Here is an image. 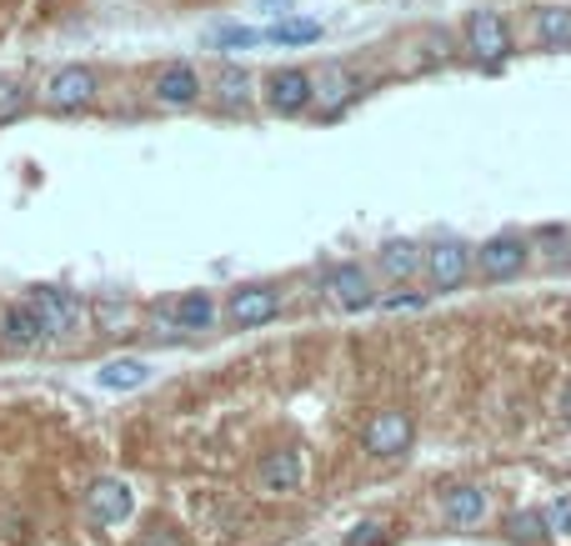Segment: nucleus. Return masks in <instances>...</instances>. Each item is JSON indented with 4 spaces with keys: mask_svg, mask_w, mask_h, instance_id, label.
<instances>
[{
    "mask_svg": "<svg viewBox=\"0 0 571 546\" xmlns=\"http://www.w3.org/2000/svg\"><path fill=\"white\" fill-rule=\"evenodd\" d=\"M25 306L36 311L40 336H56V341L60 336H75L85 326V301L75 291H66V286H36Z\"/></svg>",
    "mask_w": 571,
    "mask_h": 546,
    "instance_id": "f257e3e1",
    "label": "nucleus"
},
{
    "mask_svg": "<svg viewBox=\"0 0 571 546\" xmlns=\"http://www.w3.org/2000/svg\"><path fill=\"white\" fill-rule=\"evenodd\" d=\"M361 446H366L371 456H381V462H401V456L417 446V421H411V411H401V406L376 411L366 421V431H361Z\"/></svg>",
    "mask_w": 571,
    "mask_h": 546,
    "instance_id": "f03ea898",
    "label": "nucleus"
},
{
    "mask_svg": "<svg viewBox=\"0 0 571 546\" xmlns=\"http://www.w3.org/2000/svg\"><path fill=\"white\" fill-rule=\"evenodd\" d=\"M316 291H322L331 306H341V311H361V306L376 301V281H371V271H366V266H357V262L326 266L322 281H316Z\"/></svg>",
    "mask_w": 571,
    "mask_h": 546,
    "instance_id": "7ed1b4c3",
    "label": "nucleus"
},
{
    "mask_svg": "<svg viewBox=\"0 0 571 546\" xmlns=\"http://www.w3.org/2000/svg\"><path fill=\"white\" fill-rule=\"evenodd\" d=\"M266 497H296L306 487V452L301 446H276L261 456V472H256Z\"/></svg>",
    "mask_w": 571,
    "mask_h": 546,
    "instance_id": "20e7f679",
    "label": "nucleus"
},
{
    "mask_svg": "<svg viewBox=\"0 0 571 546\" xmlns=\"http://www.w3.org/2000/svg\"><path fill=\"white\" fill-rule=\"evenodd\" d=\"M95 91H101V81H95L91 66H60V71L40 85V101H46L50 111H81L95 101Z\"/></svg>",
    "mask_w": 571,
    "mask_h": 546,
    "instance_id": "39448f33",
    "label": "nucleus"
},
{
    "mask_svg": "<svg viewBox=\"0 0 571 546\" xmlns=\"http://www.w3.org/2000/svg\"><path fill=\"white\" fill-rule=\"evenodd\" d=\"M311 81L316 75L301 71V66H281V71L266 75L261 95H266V106L276 111V116H301V111L311 106Z\"/></svg>",
    "mask_w": 571,
    "mask_h": 546,
    "instance_id": "423d86ee",
    "label": "nucleus"
},
{
    "mask_svg": "<svg viewBox=\"0 0 571 546\" xmlns=\"http://www.w3.org/2000/svg\"><path fill=\"white\" fill-rule=\"evenodd\" d=\"M421 266H427L436 291H456V286L471 276V246H462V241H436V246L421 251Z\"/></svg>",
    "mask_w": 571,
    "mask_h": 546,
    "instance_id": "0eeeda50",
    "label": "nucleus"
},
{
    "mask_svg": "<svg viewBox=\"0 0 571 546\" xmlns=\"http://www.w3.org/2000/svg\"><path fill=\"white\" fill-rule=\"evenodd\" d=\"M276 311H281V291H276V286H241V291H231V301H226V321L241 326V332L276 321Z\"/></svg>",
    "mask_w": 571,
    "mask_h": 546,
    "instance_id": "6e6552de",
    "label": "nucleus"
},
{
    "mask_svg": "<svg viewBox=\"0 0 571 546\" xmlns=\"http://www.w3.org/2000/svg\"><path fill=\"white\" fill-rule=\"evenodd\" d=\"M136 497L126 481H116V476H101V481H91V491H85V516H91L95 526H120L126 516H131Z\"/></svg>",
    "mask_w": 571,
    "mask_h": 546,
    "instance_id": "1a4fd4ad",
    "label": "nucleus"
},
{
    "mask_svg": "<svg viewBox=\"0 0 571 546\" xmlns=\"http://www.w3.org/2000/svg\"><path fill=\"white\" fill-rule=\"evenodd\" d=\"M526 241L522 236H491L487 246L476 251V271L487 276V281H512V276L526 271Z\"/></svg>",
    "mask_w": 571,
    "mask_h": 546,
    "instance_id": "9d476101",
    "label": "nucleus"
},
{
    "mask_svg": "<svg viewBox=\"0 0 571 546\" xmlns=\"http://www.w3.org/2000/svg\"><path fill=\"white\" fill-rule=\"evenodd\" d=\"M466 46H471V56L481 60V66H497V60L512 50V31H506V21H501L497 11H476L471 21H466Z\"/></svg>",
    "mask_w": 571,
    "mask_h": 546,
    "instance_id": "9b49d317",
    "label": "nucleus"
},
{
    "mask_svg": "<svg viewBox=\"0 0 571 546\" xmlns=\"http://www.w3.org/2000/svg\"><path fill=\"white\" fill-rule=\"evenodd\" d=\"M155 101H161V106H196V101H201V75H196V66H166V71L155 75Z\"/></svg>",
    "mask_w": 571,
    "mask_h": 546,
    "instance_id": "f8f14e48",
    "label": "nucleus"
},
{
    "mask_svg": "<svg viewBox=\"0 0 571 546\" xmlns=\"http://www.w3.org/2000/svg\"><path fill=\"white\" fill-rule=\"evenodd\" d=\"M357 91H361V81L351 71H326L322 81H311V106H316L322 120H331V116H341V106Z\"/></svg>",
    "mask_w": 571,
    "mask_h": 546,
    "instance_id": "ddd939ff",
    "label": "nucleus"
},
{
    "mask_svg": "<svg viewBox=\"0 0 571 546\" xmlns=\"http://www.w3.org/2000/svg\"><path fill=\"white\" fill-rule=\"evenodd\" d=\"M46 336H40V321L36 311L25 306V301H15V306L0 311V346H11V351H31V346H40Z\"/></svg>",
    "mask_w": 571,
    "mask_h": 546,
    "instance_id": "4468645a",
    "label": "nucleus"
},
{
    "mask_svg": "<svg viewBox=\"0 0 571 546\" xmlns=\"http://www.w3.org/2000/svg\"><path fill=\"white\" fill-rule=\"evenodd\" d=\"M250 95H256V75H250L246 66H221V71H215V106L226 111V116L246 111Z\"/></svg>",
    "mask_w": 571,
    "mask_h": 546,
    "instance_id": "2eb2a0df",
    "label": "nucleus"
},
{
    "mask_svg": "<svg viewBox=\"0 0 571 546\" xmlns=\"http://www.w3.org/2000/svg\"><path fill=\"white\" fill-rule=\"evenodd\" d=\"M376 266H381V276H392V281H411V276L421 271V246L417 241H381Z\"/></svg>",
    "mask_w": 571,
    "mask_h": 546,
    "instance_id": "dca6fc26",
    "label": "nucleus"
},
{
    "mask_svg": "<svg viewBox=\"0 0 571 546\" xmlns=\"http://www.w3.org/2000/svg\"><path fill=\"white\" fill-rule=\"evenodd\" d=\"M441 511H446V522L452 526H476L487 516V491L481 487H452L441 497Z\"/></svg>",
    "mask_w": 571,
    "mask_h": 546,
    "instance_id": "f3484780",
    "label": "nucleus"
},
{
    "mask_svg": "<svg viewBox=\"0 0 571 546\" xmlns=\"http://www.w3.org/2000/svg\"><path fill=\"white\" fill-rule=\"evenodd\" d=\"M95 381H101L106 392H136V386L151 381V367H145L141 357H116V361H106V367L95 371Z\"/></svg>",
    "mask_w": 571,
    "mask_h": 546,
    "instance_id": "a211bd4d",
    "label": "nucleus"
},
{
    "mask_svg": "<svg viewBox=\"0 0 571 546\" xmlns=\"http://www.w3.org/2000/svg\"><path fill=\"white\" fill-rule=\"evenodd\" d=\"M536 40L551 50H571V5H541L536 11Z\"/></svg>",
    "mask_w": 571,
    "mask_h": 546,
    "instance_id": "6ab92c4d",
    "label": "nucleus"
},
{
    "mask_svg": "<svg viewBox=\"0 0 571 546\" xmlns=\"http://www.w3.org/2000/svg\"><path fill=\"white\" fill-rule=\"evenodd\" d=\"M261 40H271V46H316V40H322V25H316V21H301V15H291V21L266 25Z\"/></svg>",
    "mask_w": 571,
    "mask_h": 546,
    "instance_id": "aec40b11",
    "label": "nucleus"
},
{
    "mask_svg": "<svg viewBox=\"0 0 571 546\" xmlns=\"http://www.w3.org/2000/svg\"><path fill=\"white\" fill-rule=\"evenodd\" d=\"M171 316H176L180 332H206V326L215 321V306H211V297L196 291V297H180L176 306H171Z\"/></svg>",
    "mask_w": 571,
    "mask_h": 546,
    "instance_id": "412c9836",
    "label": "nucleus"
},
{
    "mask_svg": "<svg viewBox=\"0 0 571 546\" xmlns=\"http://www.w3.org/2000/svg\"><path fill=\"white\" fill-rule=\"evenodd\" d=\"M25 106H31V95H25V85L0 81V120H15Z\"/></svg>",
    "mask_w": 571,
    "mask_h": 546,
    "instance_id": "4be33fe9",
    "label": "nucleus"
},
{
    "mask_svg": "<svg viewBox=\"0 0 571 546\" xmlns=\"http://www.w3.org/2000/svg\"><path fill=\"white\" fill-rule=\"evenodd\" d=\"M541 526H547L551 536H571V497H557L547 507V516H541Z\"/></svg>",
    "mask_w": 571,
    "mask_h": 546,
    "instance_id": "5701e85b",
    "label": "nucleus"
},
{
    "mask_svg": "<svg viewBox=\"0 0 571 546\" xmlns=\"http://www.w3.org/2000/svg\"><path fill=\"white\" fill-rule=\"evenodd\" d=\"M506 526H512L516 542H536V536L547 532V526H541V511H516V516H512Z\"/></svg>",
    "mask_w": 571,
    "mask_h": 546,
    "instance_id": "b1692460",
    "label": "nucleus"
},
{
    "mask_svg": "<svg viewBox=\"0 0 571 546\" xmlns=\"http://www.w3.org/2000/svg\"><path fill=\"white\" fill-rule=\"evenodd\" d=\"M215 46H256V40H261V31H246V25H221V31H215Z\"/></svg>",
    "mask_w": 571,
    "mask_h": 546,
    "instance_id": "393cba45",
    "label": "nucleus"
},
{
    "mask_svg": "<svg viewBox=\"0 0 571 546\" xmlns=\"http://www.w3.org/2000/svg\"><path fill=\"white\" fill-rule=\"evenodd\" d=\"M381 542H386V526H376V522L357 526V532L346 536V546H381Z\"/></svg>",
    "mask_w": 571,
    "mask_h": 546,
    "instance_id": "a878e982",
    "label": "nucleus"
},
{
    "mask_svg": "<svg viewBox=\"0 0 571 546\" xmlns=\"http://www.w3.org/2000/svg\"><path fill=\"white\" fill-rule=\"evenodd\" d=\"M427 306V291H406V297H386L381 311H421Z\"/></svg>",
    "mask_w": 571,
    "mask_h": 546,
    "instance_id": "bb28decb",
    "label": "nucleus"
},
{
    "mask_svg": "<svg viewBox=\"0 0 571 546\" xmlns=\"http://www.w3.org/2000/svg\"><path fill=\"white\" fill-rule=\"evenodd\" d=\"M136 546H180V532H171V526H151Z\"/></svg>",
    "mask_w": 571,
    "mask_h": 546,
    "instance_id": "cd10ccee",
    "label": "nucleus"
},
{
    "mask_svg": "<svg viewBox=\"0 0 571 546\" xmlns=\"http://www.w3.org/2000/svg\"><path fill=\"white\" fill-rule=\"evenodd\" d=\"M151 326H155V336H180V326H176V316H171V306H155V311H151Z\"/></svg>",
    "mask_w": 571,
    "mask_h": 546,
    "instance_id": "c85d7f7f",
    "label": "nucleus"
},
{
    "mask_svg": "<svg viewBox=\"0 0 571 546\" xmlns=\"http://www.w3.org/2000/svg\"><path fill=\"white\" fill-rule=\"evenodd\" d=\"M557 411H561V421H571V386L557 396Z\"/></svg>",
    "mask_w": 571,
    "mask_h": 546,
    "instance_id": "c756f323",
    "label": "nucleus"
}]
</instances>
